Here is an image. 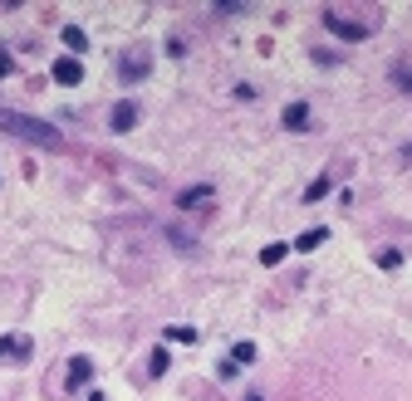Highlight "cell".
<instances>
[{
    "mask_svg": "<svg viewBox=\"0 0 412 401\" xmlns=\"http://www.w3.org/2000/svg\"><path fill=\"white\" fill-rule=\"evenodd\" d=\"M0 133H10V137H25L35 147H59L64 133L55 123H44V118H30V113H15V108H0Z\"/></svg>",
    "mask_w": 412,
    "mask_h": 401,
    "instance_id": "cell-1",
    "label": "cell"
},
{
    "mask_svg": "<svg viewBox=\"0 0 412 401\" xmlns=\"http://www.w3.org/2000/svg\"><path fill=\"white\" fill-rule=\"evenodd\" d=\"M324 30H329V35H339V39H348V44H364V39L373 35L364 20H348V15H334V10L324 15Z\"/></svg>",
    "mask_w": 412,
    "mask_h": 401,
    "instance_id": "cell-2",
    "label": "cell"
},
{
    "mask_svg": "<svg viewBox=\"0 0 412 401\" xmlns=\"http://www.w3.org/2000/svg\"><path fill=\"white\" fill-rule=\"evenodd\" d=\"M49 74H55V84H59V88H74V84H84V64L74 59V54H69V59H59Z\"/></svg>",
    "mask_w": 412,
    "mask_h": 401,
    "instance_id": "cell-3",
    "label": "cell"
},
{
    "mask_svg": "<svg viewBox=\"0 0 412 401\" xmlns=\"http://www.w3.org/2000/svg\"><path fill=\"white\" fill-rule=\"evenodd\" d=\"M212 196H216V182H201V186H187V191L177 196V206H182V211H191V206L212 201Z\"/></svg>",
    "mask_w": 412,
    "mask_h": 401,
    "instance_id": "cell-4",
    "label": "cell"
},
{
    "mask_svg": "<svg viewBox=\"0 0 412 401\" xmlns=\"http://www.w3.org/2000/svg\"><path fill=\"white\" fill-rule=\"evenodd\" d=\"M88 377H93V362H88V358H74L64 382H69V391H79V387H88Z\"/></svg>",
    "mask_w": 412,
    "mask_h": 401,
    "instance_id": "cell-5",
    "label": "cell"
},
{
    "mask_svg": "<svg viewBox=\"0 0 412 401\" xmlns=\"http://www.w3.org/2000/svg\"><path fill=\"white\" fill-rule=\"evenodd\" d=\"M138 128V103H118L113 108V133H133Z\"/></svg>",
    "mask_w": 412,
    "mask_h": 401,
    "instance_id": "cell-6",
    "label": "cell"
},
{
    "mask_svg": "<svg viewBox=\"0 0 412 401\" xmlns=\"http://www.w3.org/2000/svg\"><path fill=\"white\" fill-rule=\"evenodd\" d=\"M6 358H20L25 362L30 358V342L25 338H0V362H6Z\"/></svg>",
    "mask_w": 412,
    "mask_h": 401,
    "instance_id": "cell-7",
    "label": "cell"
},
{
    "mask_svg": "<svg viewBox=\"0 0 412 401\" xmlns=\"http://www.w3.org/2000/svg\"><path fill=\"white\" fill-rule=\"evenodd\" d=\"M324 235H329L324 225H315V231H304V235L294 240V250H299V255H309V250H319V245H324Z\"/></svg>",
    "mask_w": 412,
    "mask_h": 401,
    "instance_id": "cell-8",
    "label": "cell"
},
{
    "mask_svg": "<svg viewBox=\"0 0 412 401\" xmlns=\"http://www.w3.org/2000/svg\"><path fill=\"white\" fill-rule=\"evenodd\" d=\"M280 123H285V128H304V123H309V103H290Z\"/></svg>",
    "mask_w": 412,
    "mask_h": 401,
    "instance_id": "cell-9",
    "label": "cell"
},
{
    "mask_svg": "<svg viewBox=\"0 0 412 401\" xmlns=\"http://www.w3.org/2000/svg\"><path fill=\"white\" fill-rule=\"evenodd\" d=\"M285 255H290V245H265V250H261V264H270V269H275Z\"/></svg>",
    "mask_w": 412,
    "mask_h": 401,
    "instance_id": "cell-10",
    "label": "cell"
},
{
    "mask_svg": "<svg viewBox=\"0 0 412 401\" xmlns=\"http://www.w3.org/2000/svg\"><path fill=\"white\" fill-rule=\"evenodd\" d=\"M162 338H167V342H196V328H187V323L177 328V323H172V328H167Z\"/></svg>",
    "mask_w": 412,
    "mask_h": 401,
    "instance_id": "cell-11",
    "label": "cell"
},
{
    "mask_svg": "<svg viewBox=\"0 0 412 401\" xmlns=\"http://www.w3.org/2000/svg\"><path fill=\"white\" fill-rule=\"evenodd\" d=\"M231 362L241 367V362H255V342H236L231 348Z\"/></svg>",
    "mask_w": 412,
    "mask_h": 401,
    "instance_id": "cell-12",
    "label": "cell"
},
{
    "mask_svg": "<svg viewBox=\"0 0 412 401\" xmlns=\"http://www.w3.org/2000/svg\"><path fill=\"white\" fill-rule=\"evenodd\" d=\"M64 44H69V49L79 54V49H84L88 39H84V30H79V25H64Z\"/></svg>",
    "mask_w": 412,
    "mask_h": 401,
    "instance_id": "cell-13",
    "label": "cell"
},
{
    "mask_svg": "<svg viewBox=\"0 0 412 401\" xmlns=\"http://www.w3.org/2000/svg\"><path fill=\"white\" fill-rule=\"evenodd\" d=\"M324 196H329V177H319V182H309L304 201H324Z\"/></svg>",
    "mask_w": 412,
    "mask_h": 401,
    "instance_id": "cell-14",
    "label": "cell"
},
{
    "mask_svg": "<svg viewBox=\"0 0 412 401\" xmlns=\"http://www.w3.org/2000/svg\"><path fill=\"white\" fill-rule=\"evenodd\" d=\"M118 74H123V79H142V74H147V64H142V59H123V69H118Z\"/></svg>",
    "mask_w": 412,
    "mask_h": 401,
    "instance_id": "cell-15",
    "label": "cell"
},
{
    "mask_svg": "<svg viewBox=\"0 0 412 401\" xmlns=\"http://www.w3.org/2000/svg\"><path fill=\"white\" fill-rule=\"evenodd\" d=\"M147 367H152V377H162V372H167V348L152 353V358H147Z\"/></svg>",
    "mask_w": 412,
    "mask_h": 401,
    "instance_id": "cell-16",
    "label": "cell"
},
{
    "mask_svg": "<svg viewBox=\"0 0 412 401\" xmlns=\"http://www.w3.org/2000/svg\"><path fill=\"white\" fill-rule=\"evenodd\" d=\"M397 264H402L397 250H383V255H378V269H397Z\"/></svg>",
    "mask_w": 412,
    "mask_h": 401,
    "instance_id": "cell-17",
    "label": "cell"
},
{
    "mask_svg": "<svg viewBox=\"0 0 412 401\" xmlns=\"http://www.w3.org/2000/svg\"><path fill=\"white\" fill-rule=\"evenodd\" d=\"M10 69H15V64H10V54H0V79H6Z\"/></svg>",
    "mask_w": 412,
    "mask_h": 401,
    "instance_id": "cell-18",
    "label": "cell"
},
{
    "mask_svg": "<svg viewBox=\"0 0 412 401\" xmlns=\"http://www.w3.org/2000/svg\"><path fill=\"white\" fill-rule=\"evenodd\" d=\"M245 401H265V396H255V391H250V396H245Z\"/></svg>",
    "mask_w": 412,
    "mask_h": 401,
    "instance_id": "cell-19",
    "label": "cell"
}]
</instances>
